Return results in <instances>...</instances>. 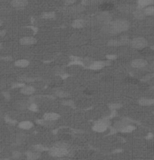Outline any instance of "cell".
<instances>
[{"mask_svg": "<svg viewBox=\"0 0 154 160\" xmlns=\"http://www.w3.org/2000/svg\"><path fill=\"white\" fill-rule=\"evenodd\" d=\"M110 26H111V34L121 33L126 31L129 28V23L123 19H118L114 21H111Z\"/></svg>", "mask_w": 154, "mask_h": 160, "instance_id": "obj_1", "label": "cell"}, {"mask_svg": "<svg viewBox=\"0 0 154 160\" xmlns=\"http://www.w3.org/2000/svg\"><path fill=\"white\" fill-rule=\"evenodd\" d=\"M130 45L135 49L141 50L148 45V42L143 37H137L130 41Z\"/></svg>", "mask_w": 154, "mask_h": 160, "instance_id": "obj_2", "label": "cell"}, {"mask_svg": "<svg viewBox=\"0 0 154 160\" xmlns=\"http://www.w3.org/2000/svg\"><path fill=\"white\" fill-rule=\"evenodd\" d=\"M111 15L110 14V13L108 11H102V12L99 14L96 17V20L97 22L99 23L103 24H106L108 23L111 22Z\"/></svg>", "mask_w": 154, "mask_h": 160, "instance_id": "obj_3", "label": "cell"}, {"mask_svg": "<svg viewBox=\"0 0 154 160\" xmlns=\"http://www.w3.org/2000/svg\"><path fill=\"white\" fill-rule=\"evenodd\" d=\"M68 153V151L67 148H63V147H59L55 146L54 147L50 150V154L56 157H62L66 156Z\"/></svg>", "mask_w": 154, "mask_h": 160, "instance_id": "obj_4", "label": "cell"}, {"mask_svg": "<svg viewBox=\"0 0 154 160\" xmlns=\"http://www.w3.org/2000/svg\"><path fill=\"white\" fill-rule=\"evenodd\" d=\"M84 10V5H77V6H68L64 9V12L66 14H78L82 12Z\"/></svg>", "mask_w": 154, "mask_h": 160, "instance_id": "obj_5", "label": "cell"}, {"mask_svg": "<svg viewBox=\"0 0 154 160\" xmlns=\"http://www.w3.org/2000/svg\"><path fill=\"white\" fill-rule=\"evenodd\" d=\"M107 129H108V123L105 120H99L93 127V129L97 132H103L106 131Z\"/></svg>", "mask_w": 154, "mask_h": 160, "instance_id": "obj_6", "label": "cell"}, {"mask_svg": "<svg viewBox=\"0 0 154 160\" xmlns=\"http://www.w3.org/2000/svg\"><path fill=\"white\" fill-rule=\"evenodd\" d=\"M147 62L144 59H135L132 61L131 66L135 68H143L147 66Z\"/></svg>", "mask_w": 154, "mask_h": 160, "instance_id": "obj_7", "label": "cell"}, {"mask_svg": "<svg viewBox=\"0 0 154 160\" xmlns=\"http://www.w3.org/2000/svg\"><path fill=\"white\" fill-rule=\"evenodd\" d=\"M106 65L107 63L104 62V61H95V62H93L90 65V68L92 70H99V69L104 68Z\"/></svg>", "mask_w": 154, "mask_h": 160, "instance_id": "obj_8", "label": "cell"}, {"mask_svg": "<svg viewBox=\"0 0 154 160\" xmlns=\"http://www.w3.org/2000/svg\"><path fill=\"white\" fill-rule=\"evenodd\" d=\"M36 41V39H35L34 37L32 36L23 37V38H22L20 41V44H23V45H32V44H35Z\"/></svg>", "mask_w": 154, "mask_h": 160, "instance_id": "obj_9", "label": "cell"}, {"mask_svg": "<svg viewBox=\"0 0 154 160\" xmlns=\"http://www.w3.org/2000/svg\"><path fill=\"white\" fill-rule=\"evenodd\" d=\"M136 8L135 6H132V5H128V4H124V5H121L120 6L118 7L119 11L124 12V13H132L135 11Z\"/></svg>", "mask_w": 154, "mask_h": 160, "instance_id": "obj_10", "label": "cell"}, {"mask_svg": "<svg viewBox=\"0 0 154 160\" xmlns=\"http://www.w3.org/2000/svg\"><path fill=\"white\" fill-rule=\"evenodd\" d=\"M132 14L135 17V18L138 19V20H144L146 17V14H145L143 8H135V11L132 12Z\"/></svg>", "mask_w": 154, "mask_h": 160, "instance_id": "obj_11", "label": "cell"}, {"mask_svg": "<svg viewBox=\"0 0 154 160\" xmlns=\"http://www.w3.org/2000/svg\"><path fill=\"white\" fill-rule=\"evenodd\" d=\"M11 4V6L16 8H22L27 6L28 1L27 0H12Z\"/></svg>", "mask_w": 154, "mask_h": 160, "instance_id": "obj_12", "label": "cell"}, {"mask_svg": "<svg viewBox=\"0 0 154 160\" xmlns=\"http://www.w3.org/2000/svg\"><path fill=\"white\" fill-rule=\"evenodd\" d=\"M86 24V20H84V19L78 18L72 22V26L75 29H81V28H83Z\"/></svg>", "mask_w": 154, "mask_h": 160, "instance_id": "obj_13", "label": "cell"}, {"mask_svg": "<svg viewBox=\"0 0 154 160\" xmlns=\"http://www.w3.org/2000/svg\"><path fill=\"white\" fill-rule=\"evenodd\" d=\"M59 114H57V113H47L44 115V120H48V121L53 122L55 120H58L59 118Z\"/></svg>", "mask_w": 154, "mask_h": 160, "instance_id": "obj_14", "label": "cell"}, {"mask_svg": "<svg viewBox=\"0 0 154 160\" xmlns=\"http://www.w3.org/2000/svg\"><path fill=\"white\" fill-rule=\"evenodd\" d=\"M154 5V0H138V8H145L150 6Z\"/></svg>", "mask_w": 154, "mask_h": 160, "instance_id": "obj_15", "label": "cell"}, {"mask_svg": "<svg viewBox=\"0 0 154 160\" xmlns=\"http://www.w3.org/2000/svg\"><path fill=\"white\" fill-rule=\"evenodd\" d=\"M35 91V89L32 86H23L21 88L20 92L24 95H32Z\"/></svg>", "mask_w": 154, "mask_h": 160, "instance_id": "obj_16", "label": "cell"}, {"mask_svg": "<svg viewBox=\"0 0 154 160\" xmlns=\"http://www.w3.org/2000/svg\"><path fill=\"white\" fill-rule=\"evenodd\" d=\"M139 105L142 106H150V105H154V99H146L142 98L138 101Z\"/></svg>", "mask_w": 154, "mask_h": 160, "instance_id": "obj_17", "label": "cell"}, {"mask_svg": "<svg viewBox=\"0 0 154 160\" xmlns=\"http://www.w3.org/2000/svg\"><path fill=\"white\" fill-rule=\"evenodd\" d=\"M33 123L30 121H23L19 123V128L22 129H25V130L31 129Z\"/></svg>", "mask_w": 154, "mask_h": 160, "instance_id": "obj_18", "label": "cell"}, {"mask_svg": "<svg viewBox=\"0 0 154 160\" xmlns=\"http://www.w3.org/2000/svg\"><path fill=\"white\" fill-rule=\"evenodd\" d=\"M15 66L17 67H20V68H25V67L28 66L30 64V62L26 59H19V60L15 62Z\"/></svg>", "mask_w": 154, "mask_h": 160, "instance_id": "obj_19", "label": "cell"}, {"mask_svg": "<svg viewBox=\"0 0 154 160\" xmlns=\"http://www.w3.org/2000/svg\"><path fill=\"white\" fill-rule=\"evenodd\" d=\"M128 124L129 123H128L126 120H121V121L116 122L115 124H114V127H115L116 129H119V130L121 131L122 129H123L126 126L128 125Z\"/></svg>", "mask_w": 154, "mask_h": 160, "instance_id": "obj_20", "label": "cell"}, {"mask_svg": "<svg viewBox=\"0 0 154 160\" xmlns=\"http://www.w3.org/2000/svg\"><path fill=\"white\" fill-rule=\"evenodd\" d=\"M146 16H154V6H150L144 8Z\"/></svg>", "mask_w": 154, "mask_h": 160, "instance_id": "obj_21", "label": "cell"}, {"mask_svg": "<svg viewBox=\"0 0 154 160\" xmlns=\"http://www.w3.org/2000/svg\"><path fill=\"white\" fill-rule=\"evenodd\" d=\"M113 8H114V6H113L111 3H103L100 6V9H101L102 11H110Z\"/></svg>", "mask_w": 154, "mask_h": 160, "instance_id": "obj_22", "label": "cell"}, {"mask_svg": "<svg viewBox=\"0 0 154 160\" xmlns=\"http://www.w3.org/2000/svg\"><path fill=\"white\" fill-rule=\"evenodd\" d=\"M56 14L52 11H49V12H45L42 14V18L44 19H53L55 18Z\"/></svg>", "mask_w": 154, "mask_h": 160, "instance_id": "obj_23", "label": "cell"}, {"mask_svg": "<svg viewBox=\"0 0 154 160\" xmlns=\"http://www.w3.org/2000/svg\"><path fill=\"white\" fill-rule=\"evenodd\" d=\"M40 157V155L39 153H35V152H29L27 153V158L29 159H37Z\"/></svg>", "mask_w": 154, "mask_h": 160, "instance_id": "obj_24", "label": "cell"}, {"mask_svg": "<svg viewBox=\"0 0 154 160\" xmlns=\"http://www.w3.org/2000/svg\"><path fill=\"white\" fill-rule=\"evenodd\" d=\"M119 43H120V45H125V44H130V39H128L127 36H121L119 39Z\"/></svg>", "mask_w": 154, "mask_h": 160, "instance_id": "obj_25", "label": "cell"}, {"mask_svg": "<svg viewBox=\"0 0 154 160\" xmlns=\"http://www.w3.org/2000/svg\"><path fill=\"white\" fill-rule=\"evenodd\" d=\"M135 127L134 126L128 124V125L126 126L122 129L121 132H133V131L135 130Z\"/></svg>", "mask_w": 154, "mask_h": 160, "instance_id": "obj_26", "label": "cell"}, {"mask_svg": "<svg viewBox=\"0 0 154 160\" xmlns=\"http://www.w3.org/2000/svg\"><path fill=\"white\" fill-rule=\"evenodd\" d=\"M108 44L109 46L111 47H117L120 46V43H119V39H111L108 42Z\"/></svg>", "mask_w": 154, "mask_h": 160, "instance_id": "obj_27", "label": "cell"}, {"mask_svg": "<svg viewBox=\"0 0 154 160\" xmlns=\"http://www.w3.org/2000/svg\"><path fill=\"white\" fill-rule=\"evenodd\" d=\"M99 2L100 0H83L82 4L84 6H90V5L99 3Z\"/></svg>", "mask_w": 154, "mask_h": 160, "instance_id": "obj_28", "label": "cell"}, {"mask_svg": "<svg viewBox=\"0 0 154 160\" xmlns=\"http://www.w3.org/2000/svg\"><path fill=\"white\" fill-rule=\"evenodd\" d=\"M56 95L60 98H66L69 96V94L68 92L62 91V90H57V92H56Z\"/></svg>", "mask_w": 154, "mask_h": 160, "instance_id": "obj_29", "label": "cell"}, {"mask_svg": "<svg viewBox=\"0 0 154 160\" xmlns=\"http://www.w3.org/2000/svg\"><path fill=\"white\" fill-rule=\"evenodd\" d=\"M34 150L37 152H41V151H44L46 150L47 148L44 147L43 145H41V144H36V145L34 146Z\"/></svg>", "mask_w": 154, "mask_h": 160, "instance_id": "obj_30", "label": "cell"}, {"mask_svg": "<svg viewBox=\"0 0 154 160\" xmlns=\"http://www.w3.org/2000/svg\"><path fill=\"white\" fill-rule=\"evenodd\" d=\"M121 107V105L120 104H111V105H110V108L111 109H113V110H114V109H118L119 108Z\"/></svg>", "mask_w": 154, "mask_h": 160, "instance_id": "obj_31", "label": "cell"}, {"mask_svg": "<svg viewBox=\"0 0 154 160\" xmlns=\"http://www.w3.org/2000/svg\"><path fill=\"white\" fill-rule=\"evenodd\" d=\"M62 104L64 105H68V106H72L73 105V101H69V100H66V101H62Z\"/></svg>", "mask_w": 154, "mask_h": 160, "instance_id": "obj_32", "label": "cell"}, {"mask_svg": "<svg viewBox=\"0 0 154 160\" xmlns=\"http://www.w3.org/2000/svg\"><path fill=\"white\" fill-rule=\"evenodd\" d=\"M30 110H32V111H36L38 110V108H37V105L35 104H32L30 106Z\"/></svg>", "mask_w": 154, "mask_h": 160, "instance_id": "obj_33", "label": "cell"}, {"mask_svg": "<svg viewBox=\"0 0 154 160\" xmlns=\"http://www.w3.org/2000/svg\"><path fill=\"white\" fill-rule=\"evenodd\" d=\"M76 0H65V2H66V4H67V5H72V4H73L74 2H75Z\"/></svg>", "mask_w": 154, "mask_h": 160, "instance_id": "obj_34", "label": "cell"}, {"mask_svg": "<svg viewBox=\"0 0 154 160\" xmlns=\"http://www.w3.org/2000/svg\"><path fill=\"white\" fill-rule=\"evenodd\" d=\"M13 156H14V158L17 159L20 157V153H19V152H15L13 154Z\"/></svg>", "mask_w": 154, "mask_h": 160, "instance_id": "obj_35", "label": "cell"}, {"mask_svg": "<svg viewBox=\"0 0 154 160\" xmlns=\"http://www.w3.org/2000/svg\"><path fill=\"white\" fill-rule=\"evenodd\" d=\"M6 121H7L8 123H9L10 124H12V125H13L14 123H15V120H11V119H9V118H8V117H6Z\"/></svg>", "mask_w": 154, "mask_h": 160, "instance_id": "obj_36", "label": "cell"}, {"mask_svg": "<svg viewBox=\"0 0 154 160\" xmlns=\"http://www.w3.org/2000/svg\"><path fill=\"white\" fill-rule=\"evenodd\" d=\"M0 59H2V60H11V57H0Z\"/></svg>", "mask_w": 154, "mask_h": 160, "instance_id": "obj_37", "label": "cell"}, {"mask_svg": "<svg viewBox=\"0 0 154 160\" xmlns=\"http://www.w3.org/2000/svg\"><path fill=\"white\" fill-rule=\"evenodd\" d=\"M6 35V31L5 30H0V36H4Z\"/></svg>", "mask_w": 154, "mask_h": 160, "instance_id": "obj_38", "label": "cell"}, {"mask_svg": "<svg viewBox=\"0 0 154 160\" xmlns=\"http://www.w3.org/2000/svg\"><path fill=\"white\" fill-rule=\"evenodd\" d=\"M107 58H108V59H114L116 58V56H114V55L108 56V57H107Z\"/></svg>", "mask_w": 154, "mask_h": 160, "instance_id": "obj_39", "label": "cell"}, {"mask_svg": "<svg viewBox=\"0 0 154 160\" xmlns=\"http://www.w3.org/2000/svg\"><path fill=\"white\" fill-rule=\"evenodd\" d=\"M4 96H6L7 99H9V95H8V93H7V92H5V93H4Z\"/></svg>", "mask_w": 154, "mask_h": 160, "instance_id": "obj_40", "label": "cell"}, {"mask_svg": "<svg viewBox=\"0 0 154 160\" xmlns=\"http://www.w3.org/2000/svg\"><path fill=\"white\" fill-rule=\"evenodd\" d=\"M151 67L153 68V69H154V62H153L151 64Z\"/></svg>", "mask_w": 154, "mask_h": 160, "instance_id": "obj_41", "label": "cell"}, {"mask_svg": "<svg viewBox=\"0 0 154 160\" xmlns=\"http://www.w3.org/2000/svg\"><path fill=\"white\" fill-rule=\"evenodd\" d=\"M2 21L1 20H0V26H2Z\"/></svg>", "mask_w": 154, "mask_h": 160, "instance_id": "obj_42", "label": "cell"}, {"mask_svg": "<svg viewBox=\"0 0 154 160\" xmlns=\"http://www.w3.org/2000/svg\"><path fill=\"white\" fill-rule=\"evenodd\" d=\"M151 49H152L153 50H154V45H153V46L151 47Z\"/></svg>", "mask_w": 154, "mask_h": 160, "instance_id": "obj_43", "label": "cell"}]
</instances>
